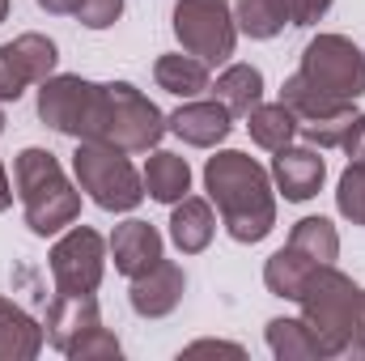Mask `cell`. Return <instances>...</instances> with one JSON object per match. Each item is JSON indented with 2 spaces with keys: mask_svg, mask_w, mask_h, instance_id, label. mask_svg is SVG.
<instances>
[{
  "mask_svg": "<svg viewBox=\"0 0 365 361\" xmlns=\"http://www.w3.org/2000/svg\"><path fill=\"white\" fill-rule=\"evenodd\" d=\"M38 119L60 136L123 153H149L166 136V115L132 81H90L77 73H56L38 86Z\"/></svg>",
  "mask_w": 365,
  "mask_h": 361,
  "instance_id": "1",
  "label": "cell"
},
{
  "mask_svg": "<svg viewBox=\"0 0 365 361\" xmlns=\"http://www.w3.org/2000/svg\"><path fill=\"white\" fill-rule=\"evenodd\" d=\"M204 191L221 213V225L234 243L255 247L276 230V187L268 166L242 149H217L204 162Z\"/></svg>",
  "mask_w": 365,
  "mask_h": 361,
  "instance_id": "2",
  "label": "cell"
},
{
  "mask_svg": "<svg viewBox=\"0 0 365 361\" xmlns=\"http://www.w3.org/2000/svg\"><path fill=\"white\" fill-rule=\"evenodd\" d=\"M13 187L21 200V217L30 225V234L38 238H56L68 225H77L81 217V187L68 179V171L60 166V158L51 149H21L13 158Z\"/></svg>",
  "mask_w": 365,
  "mask_h": 361,
  "instance_id": "3",
  "label": "cell"
},
{
  "mask_svg": "<svg viewBox=\"0 0 365 361\" xmlns=\"http://www.w3.org/2000/svg\"><path fill=\"white\" fill-rule=\"evenodd\" d=\"M297 306H302V319L310 323V332L319 336L327 361L349 357L357 310H361V285L353 276H344L336 264H314L297 293Z\"/></svg>",
  "mask_w": 365,
  "mask_h": 361,
  "instance_id": "4",
  "label": "cell"
},
{
  "mask_svg": "<svg viewBox=\"0 0 365 361\" xmlns=\"http://www.w3.org/2000/svg\"><path fill=\"white\" fill-rule=\"evenodd\" d=\"M73 179L81 195H90L102 213H132L145 200V179L132 166V153L98 141H77L73 153Z\"/></svg>",
  "mask_w": 365,
  "mask_h": 361,
  "instance_id": "5",
  "label": "cell"
},
{
  "mask_svg": "<svg viewBox=\"0 0 365 361\" xmlns=\"http://www.w3.org/2000/svg\"><path fill=\"white\" fill-rule=\"evenodd\" d=\"M175 39L182 51L204 60L208 68L230 64L238 47V21L230 0H179L175 4Z\"/></svg>",
  "mask_w": 365,
  "mask_h": 361,
  "instance_id": "6",
  "label": "cell"
},
{
  "mask_svg": "<svg viewBox=\"0 0 365 361\" xmlns=\"http://www.w3.org/2000/svg\"><path fill=\"white\" fill-rule=\"evenodd\" d=\"M314 90L331 93L340 102H357L365 98V51L344 39V34H314L302 51V68H297Z\"/></svg>",
  "mask_w": 365,
  "mask_h": 361,
  "instance_id": "7",
  "label": "cell"
},
{
  "mask_svg": "<svg viewBox=\"0 0 365 361\" xmlns=\"http://www.w3.org/2000/svg\"><path fill=\"white\" fill-rule=\"evenodd\" d=\"M106 260H110V247L98 230L68 225L47 255L56 293H98V285L106 276Z\"/></svg>",
  "mask_w": 365,
  "mask_h": 361,
  "instance_id": "8",
  "label": "cell"
},
{
  "mask_svg": "<svg viewBox=\"0 0 365 361\" xmlns=\"http://www.w3.org/2000/svg\"><path fill=\"white\" fill-rule=\"evenodd\" d=\"M268 175H272L276 195H284L289 204H306V200H314V195L323 191V183H327L323 149H314V145H284V149L272 153Z\"/></svg>",
  "mask_w": 365,
  "mask_h": 361,
  "instance_id": "9",
  "label": "cell"
},
{
  "mask_svg": "<svg viewBox=\"0 0 365 361\" xmlns=\"http://www.w3.org/2000/svg\"><path fill=\"white\" fill-rule=\"evenodd\" d=\"M166 132H175L191 149H217L234 132V115L217 98H187L175 115H166Z\"/></svg>",
  "mask_w": 365,
  "mask_h": 361,
  "instance_id": "10",
  "label": "cell"
},
{
  "mask_svg": "<svg viewBox=\"0 0 365 361\" xmlns=\"http://www.w3.org/2000/svg\"><path fill=\"white\" fill-rule=\"evenodd\" d=\"M182 293H187V272H182L175 260L162 255L149 272L132 276L128 302H132V310H136L140 319H166V315L179 310Z\"/></svg>",
  "mask_w": 365,
  "mask_h": 361,
  "instance_id": "11",
  "label": "cell"
},
{
  "mask_svg": "<svg viewBox=\"0 0 365 361\" xmlns=\"http://www.w3.org/2000/svg\"><path fill=\"white\" fill-rule=\"evenodd\" d=\"M106 247H110V264H115V272L128 276V280L140 276V272H149L162 255H166V243H162L158 225H149V221H140V217L119 221V225L110 230Z\"/></svg>",
  "mask_w": 365,
  "mask_h": 361,
  "instance_id": "12",
  "label": "cell"
},
{
  "mask_svg": "<svg viewBox=\"0 0 365 361\" xmlns=\"http://www.w3.org/2000/svg\"><path fill=\"white\" fill-rule=\"evenodd\" d=\"M98 323H102V310H98V298L93 293H56L51 306H47L43 332H47V345L56 353H68Z\"/></svg>",
  "mask_w": 365,
  "mask_h": 361,
  "instance_id": "13",
  "label": "cell"
},
{
  "mask_svg": "<svg viewBox=\"0 0 365 361\" xmlns=\"http://www.w3.org/2000/svg\"><path fill=\"white\" fill-rule=\"evenodd\" d=\"M217 234V213L212 200L204 195H182L179 204H170V243L179 247L182 255H200L212 247Z\"/></svg>",
  "mask_w": 365,
  "mask_h": 361,
  "instance_id": "14",
  "label": "cell"
},
{
  "mask_svg": "<svg viewBox=\"0 0 365 361\" xmlns=\"http://www.w3.org/2000/svg\"><path fill=\"white\" fill-rule=\"evenodd\" d=\"M47 345L43 323L13 298H0V361H34Z\"/></svg>",
  "mask_w": 365,
  "mask_h": 361,
  "instance_id": "15",
  "label": "cell"
},
{
  "mask_svg": "<svg viewBox=\"0 0 365 361\" xmlns=\"http://www.w3.org/2000/svg\"><path fill=\"white\" fill-rule=\"evenodd\" d=\"M140 179H145V195L158 204H179L182 195H191V166L182 153L170 149H149Z\"/></svg>",
  "mask_w": 365,
  "mask_h": 361,
  "instance_id": "16",
  "label": "cell"
},
{
  "mask_svg": "<svg viewBox=\"0 0 365 361\" xmlns=\"http://www.w3.org/2000/svg\"><path fill=\"white\" fill-rule=\"evenodd\" d=\"M153 81H158V90L175 93V98H200V93H208L212 86V68L204 64V60H195L191 51H166V56H158V64H153Z\"/></svg>",
  "mask_w": 365,
  "mask_h": 361,
  "instance_id": "17",
  "label": "cell"
},
{
  "mask_svg": "<svg viewBox=\"0 0 365 361\" xmlns=\"http://www.w3.org/2000/svg\"><path fill=\"white\" fill-rule=\"evenodd\" d=\"M217 102H225V111L234 115V119H247L259 102H264V73L255 68V64H225L221 68V77L208 86Z\"/></svg>",
  "mask_w": 365,
  "mask_h": 361,
  "instance_id": "18",
  "label": "cell"
},
{
  "mask_svg": "<svg viewBox=\"0 0 365 361\" xmlns=\"http://www.w3.org/2000/svg\"><path fill=\"white\" fill-rule=\"evenodd\" d=\"M264 340H268V353L276 361H327L319 336L310 332L306 319H284V315L280 319H268Z\"/></svg>",
  "mask_w": 365,
  "mask_h": 361,
  "instance_id": "19",
  "label": "cell"
},
{
  "mask_svg": "<svg viewBox=\"0 0 365 361\" xmlns=\"http://www.w3.org/2000/svg\"><path fill=\"white\" fill-rule=\"evenodd\" d=\"M297 115L284 106V102H259L251 115H247V132H251V141L259 145V149H284V145H293V136H297Z\"/></svg>",
  "mask_w": 365,
  "mask_h": 361,
  "instance_id": "20",
  "label": "cell"
},
{
  "mask_svg": "<svg viewBox=\"0 0 365 361\" xmlns=\"http://www.w3.org/2000/svg\"><path fill=\"white\" fill-rule=\"evenodd\" d=\"M280 102H284L302 123H314V119H327V115H344V111H353V102H340V98H331V93L314 90L302 73L284 77V86H280Z\"/></svg>",
  "mask_w": 365,
  "mask_h": 361,
  "instance_id": "21",
  "label": "cell"
},
{
  "mask_svg": "<svg viewBox=\"0 0 365 361\" xmlns=\"http://www.w3.org/2000/svg\"><path fill=\"white\" fill-rule=\"evenodd\" d=\"M310 268H314V260H306L302 251H293V247L284 243L276 255H268V264H264V285H268V293H276V298L297 302V293H302Z\"/></svg>",
  "mask_w": 365,
  "mask_h": 361,
  "instance_id": "22",
  "label": "cell"
},
{
  "mask_svg": "<svg viewBox=\"0 0 365 361\" xmlns=\"http://www.w3.org/2000/svg\"><path fill=\"white\" fill-rule=\"evenodd\" d=\"M289 247L302 251L314 264H336L340 260V234H336V225L327 217H302L289 230Z\"/></svg>",
  "mask_w": 365,
  "mask_h": 361,
  "instance_id": "23",
  "label": "cell"
},
{
  "mask_svg": "<svg viewBox=\"0 0 365 361\" xmlns=\"http://www.w3.org/2000/svg\"><path fill=\"white\" fill-rule=\"evenodd\" d=\"M13 47H17V56H21V64H26V73H30V81H34V86H43L47 77H56L60 47H56L47 34L26 30V34H17V39H13Z\"/></svg>",
  "mask_w": 365,
  "mask_h": 361,
  "instance_id": "24",
  "label": "cell"
},
{
  "mask_svg": "<svg viewBox=\"0 0 365 361\" xmlns=\"http://www.w3.org/2000/svg\"><path fill=\"white\" fill-rule=\"evenodd\" d=\"M234 21H238V34L255 43H268L284 30V17L276 13L272 0H234Z\"/></svg>",
  "mask_w": 365,
  "mask_h": 361,
  "instance_id": "25",
  "label": "cell"
},
{
  "mask_svg": "<svg viewBox=\"0 0 365 361\" xmlns=\"http://www.w3.org/2000/svg\"><path fill=\"white\" fill-rule=\"evenodd\" d=\"M336 208L344 221L365 225V162H349L336 183Z\"/></svg>",
  "mask_w": 365,
  "mask_h": 361,
  "instance_id": "26",
  "label": "cell"
},
{
  "mask_svg": "<svg viewBox=\"0 0 365 361\" xmlns=\"http://www.w3.org/2000/svg\"><path fill=\"white\" fill-rule=\"evenodd\" d=\"M30 86H34V81H30V73H26V64H21V56H17V47H13V43H0V102H17Z\"/></svg>",
  "mask_w": 365,
  "mask_h": 361,
  "instance_id": "27",
  "label": "cell"
},
{
  "mask_svg": "<svg viewBox=\"0 0 365 361\" xmlns=\"http://www.w3.org/2000/svg\"><path fill=\"white\" fill-rule=\"evenodd\" d=\"M119 353H123L119 336H115L110 327H102V323H98V327H90V332H86V336L64 353V357H68V361H102V357H119Z\"/></svg>",
  "mask_w": 365,
  "mask_h": 361,
  "instance_id": "28",
  "label": "cell"
},
{
  "mask_svg": "<svg viewBox=\"0 0 365 361\" xmlns=\"http://www.w3.org/2000/svg\"><path fill=\"white\" fill-rule=\"evenodd\" d=\"M272 4H276V13L284 17V26H314V21L327 17V9L336 0H272Z\"/></svg>",
  "mask_w": 365,
  "mask_h": 361,
  "instance_id": "29",
  "label": "cell"
},
{
  "mask_svg": "<svg viewBox=\"0 0 365 361\" xmlns=\"http://www.w3.org/2000/svg\"><path fill=\"white\" fill-rule=\"evenodd\" d=\"M119 17H123V0H81L77 9V21L86 30H110Z\"/></svg>",
  "mask_w": 365,
  "mask_h": 361,
  "instance_id": "30",
  "label": "cell"
},
{
  "mask_svg": "<svg viewBox=\"0 0 365 361\" xmlns=\"http://www.w3.org/2000/svg\"><path fill=\"white\" fill-rule=\"evenodd\" d=\"M340 149L349 153V162H365V115H353V123H349Z\"/></svg>",
  "mask_w": 365,
  "mask_h": 361,
  "instance_id": "31",
  "label": "cell"
},
{
  "mask_svg": "<svg viewBox=\"0 0 365 361\" xmlns=\"http://www.w3.org/2000/svg\"><path fill=\"white\" fill-rule=\"evenodd\" d=\"M195 353H230V357H242V345H230V340H195L182 349V357H195Z\"/></svg>",
  "mask_w": 365,
  "mask_h": 361,
  "instance_id": "32",
  "label": "cell"
},
{
  "mask_svg": "<svg viewBox=\"0 0 365 361\" xmlns=\"http://www.w3.org/2000/svg\"><path fill=\"white\" fill-rule=\"evenodd\" d=\"M349 357H361V361H365V289H361V310H357V327H353Z\"/></svg>",
  "mask_w": 365,
  "mask_h": 361,
  "instance_id": "33",
  "label": "cell"
},
{
  "mask_svg": "<svg viewBox=\"0 0 365 361\" xmlns=\"http://www.w3.org/2000/svg\"><path fill=\"white\" fill-rule=\"evenodd\" d=\"M38 9H43V13H51V17H77L81 0H38Z\"/></svg>",
  "mask_w": 365,
  "mask_h": 361,
  "instance_id": "34",
  "label": "cell"
},
{
  "mask_svg": "<svg viewBox=\"0 0 365 361\" xmlns=\"http://www.w3.org/2000/svg\"><path fill=\"white\" fill-rule=\"evenodd\" d=\"M13 183H9V171H4V162H0V213H9L13 208Z\"/></svg>",
  "mask_w": 365,
  "mask_h": 361,
  "instance_id": "35",
  "label": "cell"
},
{
  "mask_svg": "<svg viewBox=\"0 0 365 361\" xmlns=\"http://www.w3.org/2000/svg\"><path fill=\"white\" fill-rule=\"evenodd\" d=\"M4 17H9V0H0V21H4Z\"/></svg>",
  "mask_w": 365,
  "mask_h": 361,
  "instance_id": "36",
  "label": "cell"
},
{
  "mask_svg": "<svg viewBox=\"0 0 365 361\" xmlns=\"http://www.w3.org/2000/svg\"><path fill=\"white\" fill-rule=\"evenodd\" d=\"M0 132H4V106H0Z\"/></svg>",
  "mask_w": 365,
  "mask_h": 361,
  "instance_id": "37",
  "label": "cell"
}]
</instances>
